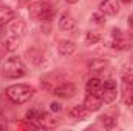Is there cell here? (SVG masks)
<instances>
[{
	"instance_id": "23",
	"label": "cell",
	"mask_w": 133,
	"mask_h": 131,
	"mask_svg": "<svg viewBox=\"0 0 133 131\" xmlns=\"http://www.w3.org/2000/svg\"><path fill=\"white\" fill-rule=\"evenodd\" d=\"M124 83H125V88H129L130 91L133 93V77H125V80H124Z\"/></svg>"
},
{
	"instance_id": "25",
	"label": "cell",
	"mask_w": 133,
	"mask_h": 131,
	"mask_svg": "<svg viewBox=\"0 0 133 131\" xmlns=\"http://www.w3.org/2000/svg\"><path fill=\"white\" fill-rule=\"evenodd\" d=\"M124 102H125V105H127V106H133V94L125 96V97H124Z\"/></svg>"
},
{
	"instance_id": "7",
	"label": "cell",
	"mask_w": 133,
	"mask_h": 131,
	"mask_svg": "<svg viewBox=\"0 0 133 131\" xmlns=\"http://www.w3.org/2000/svg\"><path fill=\"white\" fill-rule=\"evenodd\" d=\"M84 106L88 110V113H96L102 106V99L98 94H87L84 100Z\"/></svg>"
},
{
	"instance_id": "24",
	"label": "cell",
	"mask_w": 133,
	"mask_h": 131,
	"mask_svg": "<svg viewBox=\"0 0 133 131\" xmlns=\"http://www.w3.org/2000/svg\"><path fill=\"white\" fill-rule=\"evenodd\" d=\"M6 31H8V28H6V23H0V39L6 37Z\"/></svg>"
},
{
	"instance_id": "2",
	"label": "cell",
	"mask_w": 133,
	"mask_h": 131,
	"mask_svg": "<svg viewBox=\"0 0 133 131\" xmlns=\"http://www.w3.org/2000/svg\"><path fill=\"white\" fill-rule=\"evenodd\" d=\"M2 72L8 79H20L26 74V68L19 56H12L5 60V63L2 66Z\"/></svg>"
},
{
	"instance_id": "16",
	"label": "cell",
	"mask_w": 133,
	"mask_h": 131,
	"mask_svg": "<svg viewBox=\"0 0 133 131\" xmlns=\"http://www.w3.org/2000/svg\"><path fill=\"white\" fill-rule=\"evenodd\" d=\"M101 40H102V37H101V34L96 33V31H88V33L85 34V43H87V45H96Z\"/></svg>"
},
{
	"instance_id": "4",
	"label": "cell",
	"mask_w": 133,
	"mask_h": 131,
	"mask_svg": "<svg viewBox=\"0 0 133 131\" xmlns=\"http://www.w3.org/2000/svg\"><path fill=\"white\" fill-rule=\"evenodd\" d=\"M77 28V22H76V19L71 16V14H62L61 16V19H59V30L61 31H64V33H71V31H74Z\"/></svg>"
},
{
	"instance_id": "29",
	"label": "cell",
	"mask_w": 133,
	"mask_h": 131,
	"mask_svg": "<svg viewBox=\"0 0 133 131\" xmlns=\"http://www.w3.org/2000/svg\"><path fill=\"white\" fill-rule=\"evenodd\" d=\"M66 3H70V5H74V3H77L79 0H65Z\"/></svg>"
},
{
	"instance_id": "30",
	"label": "cell",
	"mask_w": 133,
	"mask_h": 131,
	"mask_svg": "<svg viewBox=\"0 0 133 131\" xmlns=\"http://www.w3.org/2000/svg\"><path fill=\"white\" fill-rule=\"evenodd\" d=\"M119 2H122V3H125V5H129V3H130L132 0H119Z\"/></svg>"
},
{
	"instance_id": "28",
	"label": "cell",
	"mask_w": 133,
	"mask_h": 131,
	"mask_svg": "<svg viewBox=\"0 0 133 131\" xmlns=\"http://www.w3.org/2000/svg\"><path fill=\"white\" fill-rule=\"evenodd\" d=\"M6 128H8V125L5 122H0V130H6Z\"/></svg>"
},
{
	"instance_id": "32",
	"label": "cell",
	"mask_w": 133,
	"mask_h": 131,
	"mask_svg": "<svg viewBox=\"0 0 133 131\" xmlns=\"http://www.w3.org/2000/svg\"><path fill=\"white\" fill-rule=\"evenodd\" d=\"M132 60H133V59H132Z\"/></svg>"
},
{
	"instance_id": "10",
	"label": "cell",
	"mask_w": 133,
	"mask_h": 131,
	"mask_svg": "<svg viewBox=\"0 0 133 131\" xmlns=\"http://www.w3.org/2000/svg\"><path fill=\"white\" fill-rule=\"evenodd\" d=\"M101 88H102V80L98 79V77H91V79H88L87 83H85V91H87V94H98V96H99Z\"/></svg>"
},
{
	"instance_id": "22",
	"label": "cell",
	"mask_w": 133,
	"mask_h": 131,
	"mask_svg": "<svg viewBox=\"0 0 133 131\" xmlns=\"http://www.w3.org/2000/svg\"><path fill=\"white\" fill-rule=\"evenodd\" d=\"M50 111H51V113H61V111H62L61 102H51V103H50Z\"/></svg>"
},
{
	"instance_id": "26",
	"label": "cell",
	"mask_w": 133,
	"mask_h": 131,
	"mask_svg": "<svg viewBox=\"0 0 133 131\" xmlns=\"http://www.w3.org/2000/svg\"><path fill=\"white\" fill-rule=\"evenodd\" d=\"M124 69H125V71H124V74H127V72H129V76H133V65H125Z\"/></svg>"
},
{
	"instance_id": "27",
	"label": "cell",
	"mask_w": 133,
	"mask_h": 131,
	"mask_svg": "<svg viewBox=\"0 0 133 131\" xmlns=\"http://www.w3.org/2000/svg\"><path fill=\"white\" fill-rule=\"evenodd\" d=\"M127 23H129V26L133 30V16H130V17L127 19Z\"/></svg>"
},
{
	"instance_id": "6",
	"label": "cell",
	"mask_w": 133,
	"mask_h": 131,
	"mask_svg": "<svg viewBox=\"0 0 133 131\" xmlns=\"http://www.w3.org/2000/svg\"><path fill=\"white\" fill-rule=\"evenodd\" d=\"M53 93H54V96H57V97H61V99H71L76 94V88H74L73 83H68V82L65 83L64 82L59 86H56L53 90Z\"/></svg>"
},
{
	"instance_id": "5",
	"label": "cell",
	"mask_w": 133,
	"mask_h": 131,
	"mask_svg": "<svg viewBox=\"0 0 133 131\" xmlns=\"http://www.w3.org/2000/svg\"><path fill=\"white\" fill-rule=\"evenodd\" d=\"M99 11L105 16H116L121 11V3L119 0H104L99 5Z\"/></svg>"
},
{
	"instance_id": "8",
	"label": "cell",
	"mask_w": 133,
	"mask_h": 131,
	"mask_svg": "<svg viewBox=\"0 0 133 131\" xmlns=\"http://www.w3.org/2000/svg\"><path fill=\"white\" fill-rule=\"evenodd\" d=\"M61 83H64V79L61 77V74H57V72H51V74H48V76H45L43 79H42V85L45 86V90H50V91H53L56 86H59Z\"/></svg>"
},
{
	"instance_id": "3",
	"label": "cell",
	"mask_w": 133,
	"mask_h": 131,
	"mask_svg": "<svg viewBox=\"0 0 133 131\" xmlns=\"http://www.w3.org/2000/svg\"><path fill=\"white\" fill-rule=\"evenodd\" d=\"M116 96H118V83H116V80H113V79L104 80L99 93V97L102 99V102L104 103H113L116 100Z\"/></svg>"
},
{
	"instance_id": "12",
	"label": "cell",
	"mask_w": 133,
	"mask_h": 131,
	"mask_svg": "<svg viewBox=\"0 0 133 131\" xmlns=\"http://www.w3.org/2000/svg\"><path fill=\"white\" fill-rule=\"evenodd\" d=\"M19 45H20V37H19V35L11 34V35H6V37H5V45H3V46H5V49H6L8 53L17 51Z\"/></svg>"
},
{
	"instance_id": "17",
	"label": "cell",
	"mask_w": 133,
	"mask_h": 131,
	"mask_svg": "<svg viewBox=\"0 0 133 131\" xmlns=\"http://www.w3.org/2000/svg\"><path fill=\"white\" fill-rule=\"evenodd\" d=\"M54 14H56V11H54V8H51L50 5H46V3H45V8H43V11H42V17H40V20H45V22H50V20H53V17H54Z\"/></svg>"
},
{
	"instance_id": "21",
	"label": "cell",
	"mask_w": 133,
	"mask_h": 131,
	"mask_svg": "<svg viewBox=\"0 0 133 131\" xmlns=\"http://www.w3.org/2000/svg\"><path fill=\"white\" fill-rule=\"evenodd\" d=\"M37 114H39L37 110H30V111L25 114V119H26L28 122H36V120H37Z\"/></svg>"
},
{
	"instance_id": "13",
	"label": "cell",
	"mask_w": 133,
	"mask_h": 131,
	"mask_svg": "<svg viewBox=\"0 0 133 131\" xmlns=\"http://www.w3.org/2000/svg\"><path fill=\"white\" fill-rule=\"evenodd\" d=\"M14 19H16L14 9H11L9 6L2 5L0 6V23H8V22H12Z\"/></svg>"
},
{
	"instance_id": "15",
	"label": "cell",
	"mask_w": 133,
	"mask_h": 131,
	"mask_svg": "<svg viewBox=\"0 0 133 131\" xmlns=\"http://www.w3.org/2000/svg\"><path fill=\"white\" fill-rule=\"evenodd\" d=\"M11 33L20 37L22 34L25 33V22L20 20V19H14L12 20V25H11Z\"/></svg>"
},
{
	"instance_id": "20",
	"label": "cell",
	"mask_w": 133,
	"mask_h": 131,
	"mask_svg": "<svg viewBox=\"0 0 133 131\" xmlns=\"http://www.w3.org/2000/svg\"><path fill=\"white\" fill-rule=\"evenodd\" d=\"M105 68V62L104 60H93V62H90V69L91 71H101V69H104Z\"/></svg>"
},
{
	"instance_id": "18",
	"label": "cell",
	"mask_w": 133,
	"mask_h": 131,
	"mask_svg": "<svg viewBox=\"0 0 133 131\" xmlns=\"http://www.w3.org/2000/svg\"><path fill=\"white\" fill-rule=\"evenodd\" d=\"M99 122L105 127V128H108V130H111V128H115V125H116V120L115 119H111L110 116H101L99 117Z\"/></svg>"
},
{
	"instance_id": "19",
	"label": "cell",
	"mask_w": 133,
	"mask_h": 131,
	"mask_svg": "<svg viewBox=\"0 0 133 131\" xmlns=\"http://www.w3.org/2000/svg\"><path fill=\"white\" fill-rule=\"evenodd\" d=\"M95 25H104L105 23V14L104 12H95V14H91V19H90Z\"/></svg>"
},
{
	"instance_id": "9",
	"label": "cell",
	"mask_w": 133,
	"mask_h": 131,
	"mask_svg": "<svg viewBox=\"0 0 133 131\" xmlns=\"http://www.w3.org/2000/svg\"><path fill=\"white\" fill-rule=\"evenodd\" d=\"M57 51H59L61 56L68 57V56H71V54L76 53V43L73 40H61L57 43Z\"/></svg>"
},
{
	"instance_id": "11",
	"label": "cell",
	"mask_w": 133,
	"mask_h": 131,
	"mask_svg": "<svg viewBox=\"0 0 133 131\" xmlns=\"http://www.w3.org/2000/svg\"><path fill=\"white\" fill-rule=\"evenodd\" d=\"M43 8H45V3H42V2H34V3H31V5L28 6V16H30V19H33V20H40Z\"/></svg>"
},
{
	"instance_id": "31",
	"label": "cell",
	"mask_w": 133,
	"mask_h": 131,
	"mask_svg": "<svg viewBox=\"0 0 133 131\" xmlns=\"http://www.w3.org/2000/svg\"><path fill=\"white\" fill-rule=\"evenodd\" d=\"M48 2H50V3H53V2H54V3H56V2H57V0H48Z\"/></svg>"
},
{
	"instance_id": "1",
	"label": "cell",
	"mask_w": 133,
	"mask_h": 131,
	"mask_svg": "<svg viewBox=\"0 0 133 131\" xmlns=\"http://www.w3.org/2000/svg\"><path fill=\"white\" fill-rule=\"evenodd\" d=\"M34 88L25 83H17V85H11L6 88V97L9 99L12 103L16 105H22L30 102L34 96Z\"/></svg>"
},
{
	"instance_id": "14",
	"label": "cell",
	"mask_w": 133,
	"mask_h": 131,
	"mask_svg": "<svg viewBox=\"0 0 133 131\" xmlns=\"http://www.w3.org/2000/svg\"><path fill=\"white\" fill-rule=\"evenodd\" d=\"M70 116H71L73 119H85V117L88 116V110H87L84 105H74V106H71V110H70Z\"/></svg>"
}]
</instances>
